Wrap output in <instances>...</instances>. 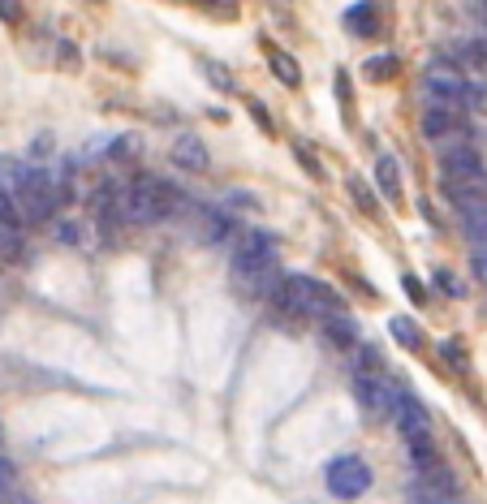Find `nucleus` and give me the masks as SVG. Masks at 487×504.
<instances>
[{
	"label": "nucleus",
	"mask_w": 487,
	"mask_h": 504,
	"mask_svg": "<svg viewBox=\"0 0 487 504\" xmlns=\"http://www.w3.org/2000/svg\"><path fill=\"white\" fill-rule=\"evenodd\" d=\"M177 203H181V194L172 190L169 181H160V177H139L117 198L122 220H130V224H160V220H169L177 212Z\"/></svg>",
	"instance_id": "1"
},
{
	"label": "nucleus",
	"mask_w": 487,
	"mask_h": 504,
	"mask_svg": "<svg viewBox=\"0 0 487 504\" xmlns=\"http://www.w3.org/2000/svg\"><path fill=\"white\" fill-rule=\"evenodd\" d=\"M233 276L246 293H268L276 281V238L255 229L238 241V255H233Z\"/></svg>",
	"instance_id": "2"
},
{
	"label": "nucleus",
	"mask_w": 487,
	"mask_h": 504,
	"mask_svg": "<svg viewBox=\"0 0 487 504\" xmlns=\"http://www.w3.org/2000/svg\"><path fill=\"white\" fill-rule=\"evenodd\" d=\"M276 307L293 319H306V315H332L341 311V298L328 285H319L311 276H285L276 289Z\"/></svg>",
	"instance_id": "3"
},
{
	"label": "nucleus",
	"mask_w": 487,
	"mask_h": 504,
	"mask_svg": "<svg viewBox=\"0 0 487 504\" xmlns=\"http://www.w3.org/2000/svg\"><path fill=\"white\" fill-rule=\"evenodd\" d=\"M328 491L332 496H341V500H358L366 487H371V466H366L363 457H337L332 466H328Z\"/></svg>",
	"instance_id": "4"
},
{
	"label": "nucleus",
	"mask_w": 487,
	"mask_h": 504,
	"mask_svg": "<svg viewBox=\"0 0 487 504\" xmlns=\"http://www.w3.org/2000/svg\"><path fill=\"white\" fill-rule=\"evenodd\" d=\"M440 172H444V181H487L483 155L470 143L440 147Z\"/></svg>",
	"instance_id": "5"
},
{
	"label": "nucleus",
	"mask_w": 487,
	"mask_h": 504,
	"mask_svg": "<svg viewBox=\"0 0 487 504\" xmlns=\"http://www.w3.org/2000/svg\"><path fill=\"white\" fill-rule=\"evenodd\" d=\"M423 96L432 99V104H440V108H453L466 96V78L453 65H427V73H423Z\"/></svg>",
	"instance_id": "6"
},
{
	"label": "nucleus",
	"mask_w": 487,
	"mask_h": 504,
	"mask_svg": "<svg viewBox=\"0 0 487 504\" xmlns=\"http://www.w3.org/2000/svg\"><path fill=\"white\" fill-rule=\"evenodd\" d=\"M389 423L406 435V440H415V435H432V418H427V409H423V401L410 397L406 388H401V392H397V401H392Z\"/></svg>",
	"instance_id": "7"
},
{
	"label": "nucleus",
	"mask_w": 487,
	"mask_h": 504,
	"mask_svg": "<svg viewBox=\"0 0 487 504\" xmlns=\"http://www.w3.org/2000/svg\"><path fill=\"white\" fill-rule=\"evenodd\" d=\"M169 155H172V164L186 168V172H203V168H207V147H203L198 134H177L169 147Z\"/></svg>",
	"instance_id": "8"
},
{
	"label": "nucleus",
	"mask_w": 487,
	"mask_h": 504,
	"mask_svg": "<svg viewBox=\"0 0 487 504\" xmlns=\"http://www.w3.org/2000/svg\"><path fill=\"white\" fill-rule=\"evenodd\" d=\"M458 216H462L466 238L474 241V246H487V198H470V203H462Z\"/></svg>",
	"instance_id": "9"
},
{
	"label": "nucleus",
	"mask_w": 487,
	"mask_h": 504,
	"mask_svg": "<svg viewBox=\"0 0 487 504\" xmlns=\"http://www.w3.org/2000/svg\"><path fill=\"white\" fill-rule=\"evenodd\" d=\"M423 139H432V143H444V139H453V130H458V117H453V108H440L432 104L427 113H423Z\"/></svg>",
	"instance_id": "10"
},
{
	"label": "nucleus",
	"mask_w": 487,
	"mask_h": 504,
	"mask_svg": "<svg viewBox=\"0 0 487 504\" xmlns=\"http://www.w3.org/2000/svg\"><path fill=\"white\" fill-rule=\"evenodd\" d=\"M375 186L389 203H401V172H397V160L392 155H380L375 160Z\"/></svg>",
	"instance_id": "11"
},
{
	"label": "nucleus",
	"mask_w": 487,
	"mask_h": 504,
	"mask_svg": "<svg viewBox=\"0 0 487 504\" xmlns=\"http://www.w3.org/2000/svg\"><path fill=\"white\" fill-rule=\"evenodd\" d=\"M323 332H328L332 345H345V349H349V345H358V323H354L349 315H341V311H332L328 319H323Z\"/></svg>",
	"instance_id": "12"
},
{
	"label": "nucleus",
	"mask_w": 487,
	"mask_h": 504,
	"mask_svg": "<svg viewBox=\"0 0 487 504\" xmlns=\"http://www.w3.org/2000/svg\"><path fill=\"white\" fill-rule=\"evenodd\" d=\"M345 26L358 35V39H366V35H375V9L371 4H354L349 13H345Z\"/></svg>",
	"instance_id": "13"
},
{
	"label": "nucleus",
	"mask_w": 487,
	"mask_h": 504,
	"mask_svg": "<svg viewBox=\"0 0 487 504\" xmlns=\"http://www.w3.org/2000/svg\"><path fill=\"white\" fill-rule=\"evenodd\" d=\"M392 336H397V345H406V349H418V345H423L418 323H415V319H406V315H397V319H392Z\"/></svg>",
	"instance_id": "14"
},
{
	"label": "nucleus",
	"mask_w": 487,
	"mask_h": 504,
	"mask_svg": "<svg viewBox=\"0 0 487 504\" xmlns=\"http://www.w3.org/2000/svg\"><path fill=\"white\" fill-rule=\"evenodd\" d=\"M458 56H462L466 70H487V35H483V39H470V44H462Z\"/></svg>",
	"instance_id": "15"
},
{
	"label": "nucleus",
	"mask_w": 487,
	"mask_h": 504,
	"mask_svg": "<svg viewBox=\"0 0 487 504\" xmlns=\"http://www.w3.org/2000/svg\"><path fill=\"white\" fill-rule=\"evenodd\" d=\"M272 73H276L285 87H298V82H302V73H298V65H293L290 52H272Z\"/></svg>",
	"instance_id": "16"
},
{
	"label": "nucleus",
	"mask_w": 487,
	"mask_h": 504,
	"mask_svg": "<svg viewBox=\"0 0 487 504\" xmlns=\"http://www.w3.org/2000/svg\"><path fill=\"white\" fill-rule=\"evenodd\" d=\"M363 70H366V78H371V82H384V78H392V73H397V56H392V52H384V56H371Z\"/></svg>",
	"instance_id": "17"
},
{
	"label": "nucleus",
	"mask_w": 487,
	"mask_h": 504,
	"mask_svg": "<svg viewBox=\"0 0 487 504\" xmlns=\"http://www.w3.org/2000/svg\"><path fill=\"white\" fill-rule=\"evenodd\" d=\"M229 229H233V224H229V216H220V212H207V216H203V238L207 241H224Z\"/></svg>",
	"instance_id": "18"
},
{
	"label": "nucleus",
	"mask_w": 487,
	"mask_h": 504,
	"mask_svg": "<svg viewBox=\"0 0 487 504\" xmlns=\"http://www.w3.org/2000/svg\"><path fill=\"white\" fill-rule=\"evenodd\" d=\"M203 78H207V82H216L220 91H233V78L224 73V65H212V61H203Z\"/></svg>",
	"instance_id": "19"
},
{
	"label": "nucleus",
	"mask_w": 487,
	"mask_h": 504,
	"mask_svg": "<svg viewBox=\"0 0 487 504\" xmlns=\"http://www.w3.org/2000/svg\"><path fill=\"white\" fill-rule=\"evenodd\" d=\"M56 238L65 241V246H78V241H82V224H78V220H61V224H56Z\"/></svg>",
	"instance_id": "20"
},
{
	"label": "nucleus",
	"mask_w": 487,
	"mask_h": 504,
	"mask_svg": "<svg viewBox=\"0 0 487 504\" xmlns=\"http://www.w3.org/2000/svg\"><path fill=\"white\" fill-rule=\"evenodd\" d=\"M349 190H354V198H358V207L375 216V198H371V190H366V186H363V181H358V177H349Z\"/></svg>",
	"instance_id": "21"
},
{
	"label": "nucleus",
	"mask_w": 487,
	"mask_h": 504,
	"mask_svg": "<svg viewBox=\"0 0 487 504\" xmlns=\"http://www.w3.org/2000/svg\"><path fill=\"white\" fill-rule=\"evenodd\" d=\"M436 289L440 293H449V298H462V285H458L453 272H436Z\"/></svg>",
	"instance_id": "22"
},
{
	"label": "nucleus",
	"mask_w": 487,
	"mask_h": 504,
	"mask_svg": "<svg viewBox=\"0 0 487 504\" xmlns=\"http://www.w3.org/2000/svg\"><path fill=\"white\" fill-rule=\"evenodd\" d=\"M0 22H22V4L18 0H0Z\"/></svg>",
	"instance_id": "23"
},
{
	"label": "nucleus",
	"mask_w": 487,
	"mask_h": 504,
	"mask_svg": "<svg viewBox=\"0 0 487 504\" xmlns=\"http://www.w3.org/2000/svg\"><path fill=\"white\" fill-rule=\"evenodd\" d=\"M470 267H474V276L487 281V246H474V255H470Z\"/></svg>",
	"instance_id": "24"
},
{
	"label": "nucleus",
	"mask_w": 487,
	"mask_h": 504,
	"mask_svg": "<svg viewBox=\"0 0 487 504\" xmlns=\"http://www.w3.org/2000/svg\"><path fill=\"white\" fill-rule=\"evenodd\" d=\"M246 104H250V113H255V121H259L264 130H272V117L264 113V104H259V99H246Z\"/></svg>",
	"instance_id": "25"
},
{
	"label": "nucleus",
	"mask_w": 487,
	"mask_h": 504,
	"mask_svg": "<svg viewBox=\"0 0 487 504\" xmlns=\"http://www.w3.org/2000/svg\"><path fill=\"white\" fill-rule=\"evenodd\" d=\"M440 354H444L449 362H458V366H466V354L458 349V345H453V340H449V345H440Z\"/></svg>",
	"instance_id": "26"
},
{
	"label": "nucleus",
	"mask_w": 487,
	"mask_h": 504,
	"mask_svg": "<svg viewBox=\"0 0 487 504\" xmlns=\"http://www.w3.org/2000/svg\"><path fill=\"white\" fill-rule=\"evenodd\" d=\"M298 160H302V168H306L311 177H319V160L311 155V151H302V147H298Z\"/></svg>",
	"instance_id": "27"
},
{
	"label": "nucleus",
	"mask_w": 487,
	"mask_h": 504,
	"mask_svg": "<svg viewBox=\"0 0 487 504\" xmlns=\"http://www.w3.org/2000/svg\"><path fill=\"white\" fill-rule=\"evenodd\" d=\"M401 285H406V293H410V298H415V302H423V285H418L415 276H406V281H401Z\"/></svg>",
	"instance_id": "28"
},
{
	"label": "nucleus",
	"mask_w": 487,
	"mask_h": 504,
	"mask_svg": "<svg viewBox=\"0 0 487 504\" xmlns=\"http://www.w3.org/2000/svg\"><path fill=\"white\" fill-rule=\"evenodd\" d=\"M9 475H13V466H9V461L0 457V491H4V483H9Z\"/></svg>",
	"instance_id": "29"
}]
</instances>
